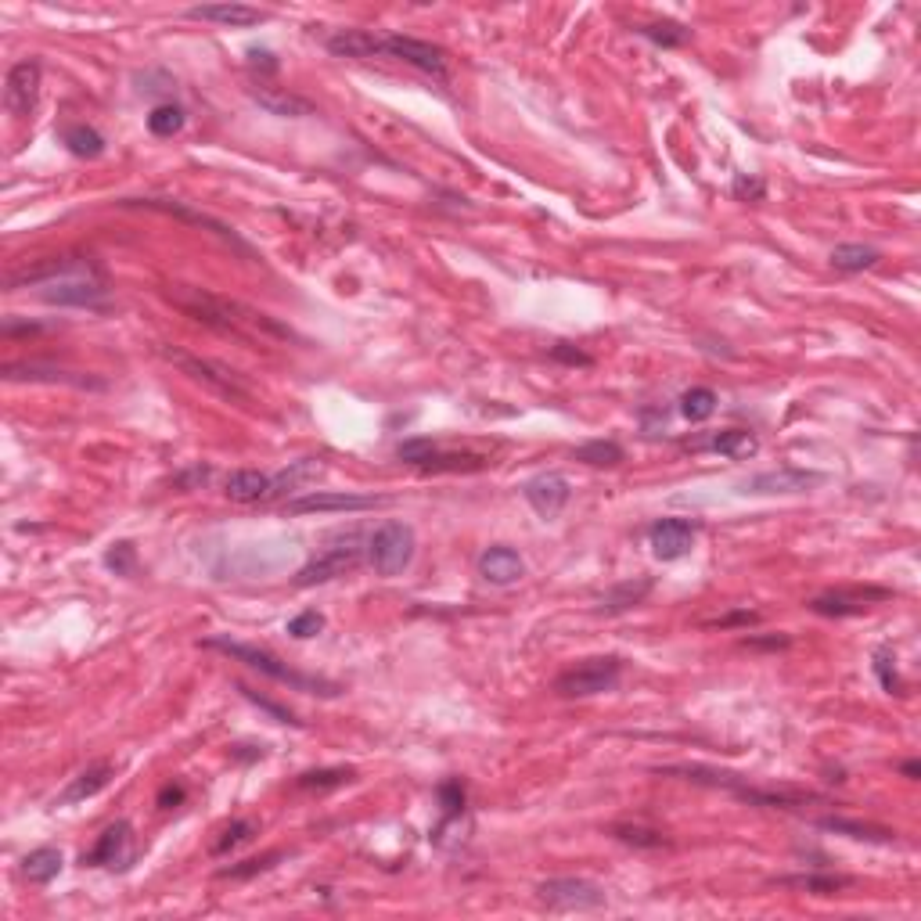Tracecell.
I'll return each instance as SVG.
<instances>
[{"label": "cell", "instance_id": "6da1fadb", "mask_svg": "<svg viewBox=\"0 0 921 921\" xmlns=\"http://www.w3.org/2000/svg\"><path fill=\"white\" fill-rule=\"evenodd\" d=\"M162 296L170 299L177 310L188 313L191 321L206 324V328L220 331V335H231V339L245 342V346H252V342L260 339H292V328L274 321L270 313L252 310L245 303H234L227 296H216V292H206V288L170 285Z\"/></svg>", "mask_w": 921, "mask_h": 921}, {"label": "cell", "instance_id": "7a4b0ae2", "mask_svg": "<svg viewBox=\"0 0 921 921\" xmlns=\"http://www.w3.org/2000/svg\"><path fill=\"white\" fill-rule=\"evenodd\" d=\"M202 648H213V652H224L227 659L234 662H245L249 670L263 673V677L278 680V684H285V688L292 691H303V695H321V698H339L342 695V684H335V680H324V677H313V673H299L292 670L288 662H281L274 652H267V648H260V644H245V641H231V637H206L202 641Z\"/></svg>", "mask_w": 921, "mask_h": 921}, {"label": "cell", "instance_id": "3957f363", "mask_svg": "<svg viewBox=\"0 0 921 921\" xmlns=\"http://www.w3.org/2000/svg\"><path fill=\"white\" fill-rule=\"evenodd\" d=\"M655 774H666V778H684L695 781V785H709V788H727L734 796L749 806H774V810H796L803 803H814L817 796L810 792H792V788H756L742 778V774H727V770L716 767H702V763H677V767H659Z\"/></svg>", "mask_w": 921, "mask_h": 921}, {"label": "cell", "instance_id": "277c9868", "mask_svg": "<svg viewBox=\"0 0 921 921\" xmlns=\"http://www.w3.org/2000/svg\"><path fill=\"white\" fill-rule=\"evenodd\" d=\"M159 357L166 360V364L177 367L180 375H188L191 382L209 389V393L224 396V400H231V403H252V393L245 389V382L234 375L231 367L216 364V360H206V357H195V353H188V349H180V346H166V342L159 346Z\"/></svg>", "mask_w": 921, "mask_h": 921}, {"label": "cell", "instance_id": "5b68a950", "mask_svg": "<svg viewBox=\"0 0 921 921\" xmlns=\"http://www.w3.org/2000/svg\"><path fill=\"white\" fill-rule=\"evenodd\" d=\"M623 677V659L616 655H598V659H583L555 677V691L562 698H591L612 691Z\"/></svg>", "mask_w": 921, "mask_h": 921}, {"label": "cell", "instance_id": "8992f818", "mask_svg": "<svg viewBox=\"0 0 921 921\" xmlns=\"http://www.w3.org/2000/svg\"><path fill=\"white\" fill-rule=\"evenodd\" d=\"M40 299L51 306H76V310H94V313H105L112 306L105 270H90V274H72V278L51 281V285L40 288Z\"/></svg>", "mask_w": 921, "mask_h": 921}, {"label": "cell", "instance_id": "52a82bcc", "mask_svg": "<svg viewBox=\"0 0 921 921\" xmlns=\"http://www.w3.org/2000/svg\"><path fill=\"white\" fill-rule=\"evenodd\" d=\"M414 529L407 522H385L367 540V562L378 576H400L414 562Z\"/></svg>", "mask_w": 921, "mask_h": 921}, {"label": "cell", "instance_id": "ba28073f", "mask_svg": "<svg viewBox=\"0 0 921 921\" xmlns=\"http://www.w3.org/2000/svg\"><path fill=\"white\" fill-rule=\"evenodd\" d=\"M90 270H101V263L94 256H83V252H65V256H47V260L33 263V267H18L4 278V288L15 292V288H44L51 281L72 278V274H90Z\"/></svg>", "mask_w": 921, "mask_h": 921}, {"label": "cell", "instance_id": "9c48e42d", "mask_svg": "<svg viewBox=\"0 0 921 921\" xmlns=\"http://www.w3.org/2000/svg\"><path fill=\"white\" fill-rule=\"evenodd\" d=\"M540 904H547L551 911H598V907L609 904V896L598 882L591 878H547L537 886Z\"/></svg>", "mask_w": 921, "mask_h": 921}, {"label": "cell", "instance_id": "30bf717a", "mask_svg": "<svg viewBox=\"0 0 921 921\" xmlns=\"http://www.w3.org/2000/svg\"><path fill=\"white\" fill-rule=\"evenodd\" d=\"M382 54L385 58H396V62L414 65L418 72H425V76H432V80H439V83L450 80L447 51L429 44V40L403 36V33H382Z\"/></svg>", "mask_w": 921, "mask_h": 921}, {"label": "cell", "instance_id": "8fae6325", "mask_svg": "<svg viewBox=\"0 0 921 921\" xmlns=\"http://www.w3.org/2000/svg\"><path fill=\"white\" fill-rule=\"evenodd\" d=\"M360 562H364V551L357 547V540H342L335 547H324L321 555L310 558L296 573V587H317V583L339 580V576L353 573Z\"/></svg>", "mask_w": 921, "mask_h": 921}, {"label": "cell", "instance_id": "7c38bea8", "mask_svg": "<svg viewBox=\"0 0 921 921\" xmlns=\"http://www.w3.org/2000/svg\"><path fill=\"white\" fill-rule=\"evenodd\" d=\"M119 206H126V209H152V213L180 216V220H188V224L209 227V231H213L220 242H227L231 249L242 252V256L256 260V252L249 249V242H242V238H238V231H231L227 224H220V220H213V216H206V213H195V209H188L184 202H173V198H123Z\"/></svg>", "mask_w": 921, "mask_h": 921}, {"label": "cell", "instance_id": "4fadbf2b", "mask_svg": "<svg viewBox=\"0 0 921 921\" xmlns=\"http://www.w3.org/2000/svg\"><path fill=\"white\" fill-rule=\"evenodd\" d=\"M40 80H44V65L40 58H22L8 69V80H4V108L8 116L26 119L33 116L36 101H40Z\"/></svg>", "mask_w": 921, "mask_h": 921}, {"label": "cell", "instance_id": "5bb4252c", "mask_svg": "<svg viewBox=\"0 0 921 921\" xmlns=\"http://www.w3.org/2000/svg\"><path fill=\"white\" fill-rule=\"evenodd\" d=\"M893 598V591L886 587H839V591H824L810 601V612L824 619H850V616H864L871 605Z\"/></svg>", "mask_w": 921, "mask_h": 921}, {"label": "cell", "instance_id": "9a60e30c", "mask_svg": "<svg viewBox=\"0 0 921 921\" xmlns=\"http://www.w3.org/2000/svg\"><path fill=\"white\" fill-rule=\"evenodd\" d=\"M80 864H83V868L126 871L130 864H134V824H130V821L108 824L105 832L98 835V842H94V850L83 853Z\"/></svg>", "mask_w": 921, "mask_h": 921}, {"label": "cell", "instance_id": "2e32d148", "mask_svg": "<svg viewBox=\"0 0 921 921\" xmlns=\"http://www.w3.org/2000/svg\"><path fill=\"white\" fill-rule=\"evenodd\" d=\"M0 375L8 382H47V385H72V389H108L105 378L80 375V371H62L54 364H36V360H11L0 367Z\"/></svg>", "mask_w": 921, "mask_h": 921}, {"label": "cell", "instance_id": "e0dca14e", "mask_svg": "<svg viewBox=\"0 0 921 921\" xmlns=\"http://www.w3.org/2000/svg\"><path fill=\"white\" fill-rule=\"evenodd\" d=\"M695 533H698V526L688 519H659L648 529V547H652V555L659 558V562H677V558L691 555Z\"/></svg>", "mask_w": 921, "mask_h": 921}, {"label": "cell", "instance_id": "ac0fdd59", "mask_svg": "<svg viewBox=\"0 0 921 921\" xmlns=\"http://www.w3.org/2000/svg\"><path fill=\"white\" fill-rule=\"evenodd\" d=\"M385 504V497H364V493H303L285 504L288 515H321V511H371Z\"/></svg>", "mask_w": 921, "mask_h": 921}, {"label": "cell", "instance_id": "d6986e66", "mask_svg": "<svg viewBox=\"0 0 921 921\" xmlns=\"http://www.w3.org/2000/svg\"><path fill=\"white\" fill-rule=\"evenodd\" d=\"M522 497H526L529 508L537 511L540 519H558L562 508L569 504V497H573V486H569L565 475L544 472V475H537V479H529V483L522 486Z\"/></svg>", "mask_w": 921, "mask_h": 921}, {"label": "cell", "instance_id": "ffe728a7", "mask_svg": "<svg viewBox=\"0 0 921 921\" xmlns=\"http://www.w3.org/2000/svg\"><path fill=\"white\" fill-rule=\"evenodd\" d=\"M821 483H824L821 472H806V468H770V472L745 479L742 493H810Z\"/></svg>", "mask_w": 921, "mask_h": 921}, {"label": "cell", "instance_id": "44dd1931", "mask_svg": "<svg viewBox=\"0 0 921 921\" xmlns=\"http://www.w3.org/2000/svg\"><path fill=\"white\" fill-rule=\"evenodd\" d=\"M184 15L191 22H209V26H227V29H249L267 22V11L252 8V4H234V0H224V4H195Z\"/></svg>", "mask_w": 921, "mask_h": 921}, {"label": "cell", "instance_id": "7402d4cb", "mask_svg": "<svg viewBox=\"0 0 921 921\" xmlns=\"http://www.w3.org/2000/svg\"><path fill=\"white\" fill-rule=\"evenodd\" d=\"M479 576L486 583H493V587H511V583H519L526 576V562H522V555L515 547L497 544L479 555Z\"/></svg>", "mask_w": 921, "mask_h": 921}, {"label": "cell", "instance_id": "603a6c76", "mask_svg": "<svg viewBox=\"0 0 921 921\" xmlns=\"http://www.w3.org/2000/svg\"><path fill=\"white\" fill-rule=\"evenodd\" d=\"M270 486H274V475L256 472V468H238L224 479V493L227 501L234 504H263L270 501Z\"/></svg>", "mask_w": 921, "mask_h": 921}, {"label": "cell", "instance_id": "cb8c5ba5", "mask_svg": "<svg viewBox=\"0 0 921 921\" xmlns=\"http://www.w3.org/2000/svg\"><path fill=\"white\" fill-rule=\"evenodd\" d=\"M691 450H713V454L745 461V457L760 454V439H756V432H749V429H724V432H713V436L691 443Z\"/></svg>", "mask_w": 921, "mask_h": 921}, {"label": "cell", "instance_id": "d4e9b609", "mask_svg": "<svg viewBox=\"0 0 921 921\" xmlns=\"http://www.w3.org/2000/svg\"><path fill=\"white\" fill-rule=\"evenodd\" d=\"M112 778H116V767H112V763H94V767H87L83 774H76V778L69 781V788L54 799V806H72V803H83V799H94L98 792H105V788L112 785Z\"/></svg>", "mask_w": 921, "mask_h": 921}, {"label": "cell", "instance_id": "484cf974", "mask_svg": "<svg viewBox=\"0 0 921 921\" xmlns=\"http://www.w3.org/2000/svg\"><path fill=\"white\" fill-rule=\"evenodd\" d=\"M655 591V580H648V576H641V580H623L616 583V587H609V591L598 598V612L601 616H619V612H630L637 609V605H644V598Z\"/></svg>", "mask_w": 921, "mask_h": 921}, {"label": "cell", "instance_id": "4316f807", "mask_svg": "<svg viewBox=\"0 0 921 921\" xmlns=\"http://www.w3.org/2000/svg\"><path fill=\"white\" fill-rule=\"evenodd\" d=\"M328 51L335 58H378L382 54V33L371 29H339L328 36Z\"/></svg>", "mask_w": 921, "mask_h": 921}, {"label": "cell", "instance_id": "83f0119b", "mask_svg": "<svg viewBox=\"0 0 921 921\" xmlns=\"http://www.w3.org/2000/svg\"><path fill=\"white\" fill-rule=\"evenodd\" d=\"M317 475H324V461L321 457H303V461H292L285 472L274 475V486H270V501H278L285 493L303 490L306 483H313Z\"/></svg>", "mask_w": 921, "mask_h": 921}, {"label": "cell", "instance_id": "f1b7e54d", "mask_svg": "<svg viewBox=\"0 0 921 921\" xmlns=\"http://www.w3.org/2000/svg\"><path fill=\"white\" fill-rule=\"evenodd\" d=\"M778 886L785 889H799V893H814V896H835L842 893V889L853 886L850 875H821V871H810V875H781Z\"/></svg>", "mask_w": 921, "mask_h": 921}, {"label": "cell", "instance_id": "f546056e", "mask_svg": "<svg viewBox=\"0 0 921 921\" xmlns=\"http://www.w3.org/2000/svg\"><path fill=\"white\" fill-rule=\"evenodd\" d=\"M252 98L260 101V108H267L270 116H285V119H299V116H310L313 105L306 98H296V94H285V90H270V87H256L252 90Z\"/></svg>", "mask_w": 921, "mask_h": 921}, {"label": "cell", "instance_id": "4dcf8cb0", "mask_svg": "<svg viewBox=\"0 0 921 921\" xmlns=\"http://www.w3.org/2000/svg\"><path fill=\"white\" fill-rule=\"evenodd\" d=\"M817 828H824V832H835V835H850V839H860V842H896V832H889V828H875V824H864V821H850V817H817Z\"/></svg>", "mask_w": 921, "mask_h": 921}, {"label": "cell", "instance_id": "1f68e13d", "mask_svg": "<svg viewBox=\"0 0 921 921\" xmlns=\"http://www.w3.org/2000/svg\"><path fill=\"white\" fill-rule=\"evenodd\" d=\"M62 850H54V846H40V850H33L26 860H22V875L29 878V882H36V886H47V882H54V878L62 875Z\"/></svg>", "mask_w": 921, "mask_h": 921}, {"label": "cell", "instance_id": "d6a6232c", "mask_svg": "<svg viewBox=\"0 0 921 921\" xmlns=\"http://www.w3.org/2000/svg\"><path fill=\"white\" fill-rule=\"evenodd\" d=\"M882 260V252L875 245H860V242H846L832 249V267L842 274H860V270H871Z\"/></svg>", "mask_w": 921, "mask_h": 921}, {"label": "cell", "instance_id": "836d02e7", "mask_svg": "<svg viewBox=\"0 0 921 921\" xmlns=\"http://www.w3.org/2000/svg\"><path fill=\"white\" fill-rule=\"evenodd\" d=\"M62 144L76 159H101L105 155V137L87 123H72L62 130Z\"/></svg>", "mask_w": 921, "mask_h": 921}, {"label": "cell", "instance_id": "e575fe53", "mask_svg": "<svg viewBox=\"0 0 921 921\" xmlns=\"http://www.w3.org/2000/svg\"><path fill=\"white\" fill-rule=\"evenodd\" d=\"M357 778L353 767H321V770H303L296 778L299 792H331V788H342Z\"/></svg>", "mask_w": 921, "mask_h": 921}, {"label": "cell", "instance_id": "d590c367", "mask_svg": "<svg viewBox=\"0 0 921 921\" xmlns=\"http://www.w3.org/2000/svg\"><path fill=\"white\" fill-rule=\"evenodd\" d=\"M623 457H626V450L619 447L616 439H591V443H583V447L573 450V461L591 465V468H616Z\"/></svg>", "mask_w": 921, "mask_h": 921}, {"label": "cell", "instance_id": "8d00e7d4", "mask_svg": "<svg viewBox=\"0 0 921 921\" xmlns=\"http://www.w3.org/2000/svg\"><path fill=\"white\" fill-rule=\"evenodd\" d=\"M612 839L626 842V846H634V850H662V846H670V839L659 832V828H648V824H612L609 828Z\"/></svg>", "mask_w": 921, "mask_h": 921}, {"label": "cell", "instance_id": "74e56055", "mask_svg": "<svg viewBox=\"0 0 921 921\" xmlns=\"http://www.w3.org/2000/svg\"><path fill=\"white\" fill-rule=\"evenodd\" d=\"M637 33H641L644 40H652L655 47H662V51L684 47L691 40V29L680 26V22H670V18H662V22H644V26H637Z\"/></svg>", "mask_w": 921, "mask_h": 921}, {"label": "cell", "instance_id": "f35d334b", "mask_svg": "<svg viewBox=\"0 0 921 921\" xmlns=\"http://www.w3.org/2000/svg\"><path fill=\"white\" fill-rule=\"evenodd\" d=\"M871 670H875L882 691H889V695H907V684H904V677H900V666H896V655H893L889 644L875 648V655H871Z\"/></svg>", "mask_w": 921, "mask_h": 921}, {"label": "cell", "instance_id": "ab89813d", "mask_svg": "<svg viewBox=\"0 0 921 921\" xmlns=\"http://www.w3.org/2000/svg\"><path fill=\"white\" fill-rule=\"evenodd\" d=\"M716 393L713 389H706V385H695V389H688V393L680 396V414L688 421H709L716 414Z\"/></svg>", "mask_w": 921, "mask_h": 921}, {"label": "cell", "instance_id": "60d3db41", "mask_svg": "<svg viewBox=\"0 0 921 921\" xmlns=\"http://www.w3.org/2000/svg\"><path fill=\"white\" fill-rule=\"evenodd\" d=\"M256 832H260V824L249 821V817H242V821H231V824L224 828V832H220V839H216L213 846H209V853H213V857H227L231 850L245 846V842H249Z\"/></svg>", "mask_w": 921, "mask_h": 921}, {"label": "cell", "instance_id": "b9f144b4", "mask_svg": "<svg viewBox=\"0 0 921 921\" xmlns=\"http://www.w3.org/2000/svg\"><path fill=\"white\" fill-rule=\"evenodd\" d=\"M184 123H188V116H184V108L173 105V101H162V105L152 108V116H148V130H152L155 137H173L184 130Z\"/></svg>", "mask_w": 921, "mask_h": 921}, {"label": "cell", "instance_id": "7bdbcfd3", "mask_svg": "<svg viewBox=\"0 0 921 921\" xmlns=\"http://www.w3.org/2000/svg\"><path fill=\"white\" fill-rule=\"evenodd\" d=\"M472 468H486V457H475V454H432L425 465H421V472H472Z\"/></svg>", "mask_w": 921, "mask_h": 921}, {"label": "cell", "instance_id": "ee69618b", "mask_svg": "<svg viewBox=\"0 0 921 921\" xmlns=\"http://www.w3.org/2000/svg\"><path fill=\"white\" fill-rule=\"evenodd\" d=\"M436 796H439V806H443V821H457V817L465 814L468 792H465V785H461L457 778L443 781V785L436 788Z\"/></svg>", "mask_w": 921, "mask_h": 921}, {"label": "cell", "instance_id": "f6af8a7d", "mask_svg": "<svg viewBox=\"0 0 921 921\" xmlns=\"http://www.w3.org/2000/svg\"><path fill=\"white\" fill-rule=\"evenodd\" d=\"M278 860H285V853H263V857H249L242 860V864H231V868H220V878H234V882H242V878H252V875H263V871H270Z\"/></svg>", "mask_w": 921, "mask_h": 921}, {"label": "cell", "instance_id": "bcb514c9", "mask_svg": "<svg viewBox=\"0 0 921 921\" xmlns=\"http://www.w3.org/2000/svg\"><path fill=\"white\" fill-rule=\"evenodd\" d=\"M238 691H242L245 698H249L252 706H260L263 713L270 716V720H278V724H288V727H303V720H299L292 709H285V706H278L274 698H267V695H260V691H252V688H245V684H238Z\"/></svg>", "mask_w": 921, "mask_h": 921}, {"label": "cell", "instance_id": "7dc6e473", "mask_svg": "<svg viewBox=\"0 0 921 921\" xmlns=\"http://www.w3.org/2000/svg\"><path fill=\"white\" fill-rule=\"evenodd\" d=\"M105 569H112L116 576H134L137 569V547L130 540H119L105 551Z\"/></svg>", "mask_w": 921, "mask_h": 921}, {"label": "cell", "instance_id": "c3c4849f", "mask_svg": "<svg viewBox=\"0 0 921 921\" xmlns=\"http://www.w3.org/2000/svg\"><path fill=\"white\" fill-rule=\"evenodd\" d=\"M436 454V439H429V436H414V439H403L400 447H396V457L400 461H407V465H425L429 457Z\"/></svg>", "mask_w": 921, "mask_h": 921}, {"label": "cell", "instance_id": "681fc988", "mask_svg": "<svg viewBox=\"0 0 921 921\" xmlns=\"http://www.w3.org/2000/svg\"><path fill=\"white\" fill-rule=\"evenodd\" d=\"M731 195L738 198V202H763L767 184H763V177H756V173H738V177L731 180Z\"/></svg>", "mask_w": 921, "mask_h": 921}, {"label": "cell", "instance_id": "f907efd6", "mask_svg": "<svg viewBox=\"0 0 921 921\" xmlns=\"http://www.w3.org/2000/svg\"><path fill=\"white\" fill-rule=\"evenodd\" d=\"M324 630V616L317 609H306L299 612L296 619H288V634L296 637V641H306V637H317Z\"/></svg>", "mask_w": 921, "mask_h": 921}, {"label": "cell", "instance_id": "816d5d0a", "mask_svg": "<svg viewBox=\"0 0 921 921\" xmlns=\"http://www.w3.org/2000/svg\"><path fill=\"white\" fill-rule=\"evenodd\" d=\"M551 360H558V364H573V367H591L594 364L591 353H583V349L573 346V342H558V346H551Z\"/></svg>", "mask_w": 921, "mask_h": 921}, {"label": "cell", "instance_id": "f5cc1de1", "mask_svg": "<svg viewBox=\"0 0 921 921\" xmlns=\"http://www.w3.org/2000/svg\"><path fill=\"white\" fill-rule=\"evenodd\" d=\"M51 324H40V321H26V324H18L15 317H4L0 321V335L4 339H15V335H40V331H47Z\"/></svg>", "mask_w": 921, "mask_h": 921}, {"label": "cell", "instance_id": "db71d44e", "mask_svg": "<svg viewBox=\"0 0 921 921\" xmlns=\"http://www.w3.org/2000/svg\"><path fill=\"white\" fill-rule=\"evenodd\" d=\"M249 69L260 72V76H274V72H278V58H274V51L252 47V51H249Z\"/></svg>", "mask_w": 921, "mask_h": 921}, {"label": "cell", "instance_id": "11a10c76", "mask_svg": "<svg viewBox=\"0 0 921 921\" xmlns=\"http://www.w3.org/2000/svg\"><path fill=\"white\" fill-rule=\"evenodd\" d=\"M752 623H760V612H749V609H742V612H727V616H716V619H709L706 626H720V630H727V626H752Z\"/></svg>", "mask_w": 921, "mask_h": 921}, {"label": "cell", "instance_id": "9f6ffc18", "mask_svg": "<svg viewBox=\"0 0 921 921\" xmlns=\"http://www.w3.org/2000/svg\"><path fill=\"white\" fill-rule=\"evenodd\" d=\"M641 421H644V432H659V429H666V421H670V411L666 407H644L641 411Z\"/></svg>", "mask_w": 921, "mask_h": 921}, {"label": "cell", "instance_id": "6f0895ef", "mask_svg": "<svg viewBox=\"0 0 921 921\" xmlns=\"http://www.w3.org/2000/svg\"><path fill=\"white\" fill-rule=\"evenodd\" d=\"M184 799H188L184 785H166V788L159 792V806H162V810H173V806H180Z\"/></svg>", "mask_w": 921, "mask_h": 921}, {"label": "cell", "instance_id": "680465c9", "mask_svg": "<svg viewBox=\"0 0 921 921\" xmlns=\"http://www.w3.org/2000/svg\"><path fill=\"white\" fill-rule=\"evenodd\" d=\"M745 644H749V648H788V644H792V637H788V634H774V637H745Z\"/></svg>", "mask_w": 921, "mask_h": 921}, {"label": "cell", "instance_id": "91938a15", "mask_svg": "<svg viewBox=\"0 0 921 921\" xmlns=\"http://www.w3.org/2000/svg\"><path fill=\"white\" fill-rule=\"evenodd\" d=\"M209 475H213V472H209L206 465H195V468H188V472H180V475H177V486H195V483H206Z\"/></svg>", "mask_w": 921, "mask_h": 921}, {"label": "cell", "instance_id": "94428289", "mask_svg": "<svg viewBox=\"0 0 921 921\" xmlns=\"http://www.w3.org/2000/svg\"><path fill=\"white\" fill-rule=\"evenodd\" d=\"M231 756H234V760H263V756H267V749H263V745H260V749H256V745H234Z\"/></svg>", "mask_w": 921, "mask_h": 921}, {"label": "cell", "instance_id": "6125c7cd", "mask_svg": "<svg viewBox=\"0 0 921 921\" xmlns=\"http://www.w3.org/2000/svg\"><path fill=\"white\" fill-rule=\"evenodd\" d=\"M900 770H904V778L918 781V774H921V763H918V760H907V763H904V767H900Z\"/></svg>", "mask_w": 921, "mask_h": 921}]
</instances>
